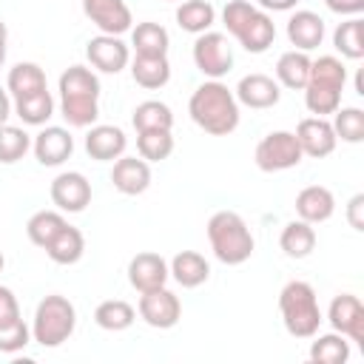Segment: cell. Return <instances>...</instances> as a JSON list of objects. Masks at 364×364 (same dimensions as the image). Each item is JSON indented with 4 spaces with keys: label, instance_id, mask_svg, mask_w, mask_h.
I'll list each match as a JSON object with an SVG mask.
<instances>
[{
    "label": "cell",
    "instance_id": "obj_1",
    "mask_svg": "<svg viewBox=\"0 0 364 364\" xmlns=\"http://www.w3.org/2000/svg\"><path fill=\"white\" fill-rule=\"evenodd\" d=\"M60 114L71 128H91L100 117V77L88 65H68L57 82Z\"/></svg>",
    "mask_w": 364,
    "mask_h": 364
},
{
    "label": "cell",
    "instance_id": "obj_2",
    "mask_svg": "<svg viewBox=\"0 0 364 364\" xmlns=\"http://www.w3.org/2000/svg\"><path fill=\"white\" fill-rule=\"evenodd\" d=\"M188 114L210 136H228L239 125V102L222 80L202 82L188 100Z\"/></svg>",
    "mask_w": 364,
    "mask_h": 364
},
{
    "label": "cell",
    "instance_id": "obj_3",
    "mask_svg": "<svg viewBox=\"0 0 364 364\" xmlns=\"http://www.w3.org/2000/svg\"><path fill=\"white\" fill-rule=\"evenodd\" d=\"M222 23L228 34H233L239 46L250 54H264L276 40L273 17L247 0H228L222 9Z\"/></svg>",
    "mask_w": 364,
    "mask_h": 364
},
{
    "label": "cell",
    "instance_id": "obj_4",
    "mask_svg": "<svg viewBox=\"0 0 364 364\" xmlns=\"http://www.w3.org/2000/svg\"><path fill=\"white\" fill-rule=\"evenodd\" d=\"M208 242L222 264H245L253 256V233L236 210H216L208 219Z\"/></svg>",
    "mask_w": 364,
    "mask_h": 364
},
{
    "label": "cell",
    "instance_id": "obj_5",
    "mask_svg": "<svg viewBox=\"0 0 364 364\" xmlns=\"http://www.w3.org/2000/svg\"><path fill=\"white\" fill-rule=\"evenodd\" d=\"M279 313H282L284 330L293 338H313L318 333L321 321H324L313 284H307L301 279H293V282H287L282 287V293H279Z\"/></svg>",
    "mask_w": 364,
    "mask_h": 364
},
{
    "label": "cell",
    "instance_id": "obj_6",
    "mask_svg": "<svg viewBox=\"0 0 364 364\" xmlns=\"http://www.w3.org/2000/svg\"><path fill=\"white\" fill-rule=\"evenodd\" d=\"M74 327H77V310H74V304L65 296L51 293L34 310L31 341H37L40 347H60L63 341L71 338Z\"/></svg>",
    "mask_w": 364,
    "mask_h": 364
},
{
    "label": "cell",
    "instance_id": "obj_7",
    "mask_svg": "<svg viewBox=\"0 0 364 364\" xmlns=\"http://www.w3.org/2000/svg\"><path fill=\"white\" fill-rule=\"evenodd\" d=\"M301 156L304 154H301L293 131H270L267 136L259 139V145L253 151L256 168L264 171V173L290 171V168H296L301 162Z\"/></svg>",
    "mask_w": 364,
    "mask_h": 364
},
{
    "label": "cell",
    "instance_id": "obj_8",
    "mask_svg": "<svg viewBox=\"0 0 364 364\" xmlns=\"http://www.w3.org/2000/svg\"><path fill=\"white\" fill-rule=\"evenodd\" d=\"M193 65L210 77V80H222L230 68H233V46L225 34L219 31H202L193 40Z\"/></svg>",
    "mask_w": 364,
    "mask_h": 364
},
{
    "label": "cell",
    "instance_id": "obj_9",
    "mask_svg": "<svg viewBox=\"0 0 364 364\" xmlns=\"http://www.w3.org/2000/svg\"><path fill=\"white\" fill-rule=\"evenodd\" d=\"M136 313H139V318L148 327H154V330H171L182 318V301H179V296L173 290L156 287V290L139 293Z\"/></svg>",
    "mask_w": 364,
    "mask_h": 364
},
{
    "label": "cell",
    "instance_id": "obj_10",
    "mask_svg": "<svg viewBox=\"0 0 364 364\" xmlns=\"http://www.w3.org/2000/svg\"><path fill=\"white\" fill-rule=\"evenodd\" d=\"M51 202L63 213H82L91 205V182L80 171H63L51 179Z\"/></svg>",
    "mask_w": 364,
    "mask_h": 364
},
{
    "label": "cell",
    "instance_id": "obj_11",
    "mask_svg": "<svg viewBox=\"0 0 364 364\" xmlns=\"http://www.w3.org/2000/svg\"><path fill=\"white\" fill-rule=\"evenodd\" d=\"M31 151H34V159L40 165L57 168L65 159H71V154H74V136L63 125H43L34 134V139H31Z\"/></svg>",
    "mask_w": 364,
    "mask_h": 364
},
{
    "label": "cell",
    "instance_id": "obj_12",
    "mask_svg": "<svg viewBox=\"0 0 364 364\" xmlns=\"http://www.w3.org/2000/svg\"><path fill=\"white\" fill-rule=\"evenodd\" d=\"M327 321L336 333L347 336L350 341L355 344H364V304L358 296L353 293H338L333 301H330V310H327Z\"/></svg>",
    "mask_w": 364,
    "mask_h": 364
},
{
    "label": "cell",
    "instance_id": "obj_13",
    "mask_svg": "<svg viewBox=\"0 0 364 364\" xmlns=\"http://www.w3.org/2000/svg\"><path fill=\"white\" fill-rule=\"evenodd\" d=\"M82 14L100 28V34L122 37L134 26V17L125 0H82Z\"/></svg>",
    "mask_w": 364,
    "mask_h": 364
},
{
    "label": "cell",
    "instance_id": "obj_14",
    "mask_svg": "<svg viewBox=\"0 0 364 364\" xmlns=\"http://www.w3.org/2000/svg\"><path fill=\"white\" fill-rule=\"evenodd\" d=\"M296 142L301 148L304 156H313V159H324L336 151V131H333V122L327 117H304L299 125H296Z\"/></svg>",
    "mask_w": 364,
    "mask_h": 364
},
{
    "label": "cell",
    "instance_id": "obj_15",
    "mask_svg": "<svg viewBox=\"0 0 364 364\" xmlns=\"http://www.w3.org/2000/svg\"><path fill=\"white\" fill-rule=\"evenodd\" d=\"M85 57L91 68L102 74H119L131 63V48L114 34H97L85 43Z\"/></svg>",
    "mask_w": 364,
    "mask_h": 364
},
{
    "label": "cell",
    "instance_id": "obj_16",
    "mask_svg": "<svg viewBox=\"0 0 364 364\" xmlns=\"http://www.w3.org/2000/svg\"><path fill=\"white\" fill-rule=\"evenodd\" d=\"M171 270H168V262L159 256V253H151V250H142L136 253L131 262H128V282L136 293H148V290H156V287H165Z\"/></svg>",
    "mask_w": 364,
    "mask_h": 364
},
{
    "label": "cell",
    "instance_id": "obj_17",
    "mask_svg": "<svg viewBox=\"0 0 364 364\" xmlns=\"http://www.w3.org/2000/svg\"><path fill=\"white\" fill-rule=\"evenodd\" d=\"M233 97H236L239 105H247L253 111H264V108H273L282 100V88L267 74H245L239 80Z\"/></svg>",
    "mask_w": 364,
    "mask_h": 364
},
{
    "label": "cell",
    "instance_id": "obj_18",
    "mask_svg": "<svg viewBox=\"0 0 364 364\" xmlns=\"http://www.w3.org/2000/svg\"><path fill=\"white\" fill-rule=\"evenodd\" d=\"M111 182L119 193L125 196H139L148 191L151 185V165L142 159V156H119L114 159V168H111Z\"/></svg>",
    "mask_w": 364,
    "mask_h": 364
},
{
    "label": "cell",
    "instance_id": "obj_19",
    "mask_svg": "<svg viewBox=\"0 0 364 364\" xmlns=\"http://www.w3.org/2000/svg\"><path fill=\"white\" fill-rule=\"evenodd\" d=\"M128 136L117 125H91L85 134V154L97 162H114L125 154Z\"/></svg>",
    "mask_w": 364,
    "mask_h": 364
},
{
    "label": "cell",
    "instance_id": "obj_20",
    "mask_svg": "<svg viewBox=\"0 0 364 364\" xmlns=\"http://www.w3.org/2000/svg\"><path fill=\"white\" fill-rule=\"evenodd\" d=\"M287 40L296 51H313L321 46L324 40V20L310 11V9H301V11H293L290 20H287Z\"/></svg>",
    "mask_w": 364,
    "mask_h": 364
},
{
    "label": "cell",
    "instance_id": "obj_21",
    "mask_svg": "<svg viewBox=\"0 0 364 364\" xmlns=\"http://www.w3.org/2000/svg\"><path fill=\"white\" fill-rule=\"evenodd\" d=\"M296 213L310 225H321L336 213V196L324 185H307L296 193Z\"/></svg>",
    "mask_w": 364,
    "mask_h": 364
},
{
    "label": "cell",
    "instance_id": "obj_22",
    "mask_svg": "<svg viewBox=\"0 0 364 364\" xmlns=\"http://www.w3.org/2000/svg\"><path fill=\"white\" fill-rule=\"evenodd\" d=\"M168 270H171L173 282H176L179 287H188V290L205 284L208 276H210L208 259H205L202 253H196V250H179V253L171 259Z\"/></svg>",
    "mask_w": 364,
    "mask_h": 364
},
{
    "label": "cell",
    "instance_id": "obj_23",
    "mask_svg": "<svg viewBox=\"0 0 364 364\" xmlns=\"http://www.w3.org/2000/svg\"><path fill=\"white\" fill-rule=\"evenodd\" d=\"M46 88H48L46 71L37 63H17V65L9 68L6 91H9L11 100H23V97H31V94L46 91Z\"/></svg>",
    "mask_w": 364,
    "mask_h": 364
},
{
    "label": "cell",
    "instance_id": "obj_24",
    "mask_svg": "<svg viewBox=\"0 0 364 364\" xmlns=\"http://www.w3.org/2000/svg\"><path fill=\"white\" fill-rule=\"evenodd\" d=\"M131 46L142 57H168L171 37H168V28L165 26L145 20V23L131 26Z\"/></svg>",
    "mask_w": 364,
    "mask_h": 364
},
{
    "label": "cell",
    "instance_id": "obj_25",
    "mask_svg": "<svg viewBox=\"0 0 364 364\" xmlns=\"http://www.w3.org/2000/svg\"><path fill=\"white\" fill-rule=\"evenodd\" d=\"M310 63L313 60L307 57V51H296V48L284 51L276 60V82L290 91H301L310 80Z\"/></svg>",
    "mask_w": 364,
    "mask_h": 364
},
{
    "label": "cell",
    "instance_id": "obj_26",
    "mask_svg": "<svg viewBox=\"0 0 364 364\" xmlns=\"http://www.w3.org/2000/svg\"><path fill=\"white\" fill-rule=\"evenodd\" d=\"M279 247L284 256L290 259H304L316 250V230L310 222L304 219H293L282 228V236H279Z\"/></svg>",
    "mask_w": 364,
    "mask_h": 364
},
{
    "label": "cell",
    "instance_id": "obj_27",
    "mask_svg": "<svg viewBox=\"0 0 364 364\" xmlns=\"http://www.w3.org/2000/svg\"><path fill=\"white\" fill-rule=\"evenodd\" d=\"M131 77L139 88H148V91L165 88L168 80H171V63H168V57H142V54H136L131 60Z\"/></svg>",
    "mask_w": 364,
    "mask_h": 364
},
{
    "label": "cell",
    "instance_id": "obj_28",
    "mask_svg": "<svg viewBox=\"0 0 364 364\" xmlns=\"http://www.w3.org/2000/svg\"><path fill=\"white\" fill-rule=\"evenodd\" d=\"M43 250L54 264H77L85 253V239L74 225H65Z\"/></svg>",
    "mask_w": 364,
    "mask_h": 364
},
{
    "label": "cell",
    "instance_id": "obj_29",
    "mask_svg": "<svg viewBox=\"0 0 364 364\" xmlns=\"http://www.w3.org/2000/svg\"><path fill=\"white\" fill-rule=\"evenodd\" d=\"M176 23L188 34L210 31V26L216 23V9L208 0H182L176 9Z\"/></svg>",
    "mask_w": 364,
    "mask_h": 364
},
{
    "label": "cell",
    "instance_id": "obj_30",
    "mask_svg": "<svg viewBox=\"0 0 364 364\" xmlns=\"http://www.w3.org/2000/svg\"><path fill=\"white\" fill-rule=\"evenodd\" d=\"M333 46L344 60H361L364 57V20L350 17L338 23L333 31Z\"/></svg>",
    "mask_w": 364,
    "mask_h": 364
},
{
    "label": "cell",
    "instance_id": "obj_31",
    "mask_svg": "<svg viewBox=\"0 0 364 364\" xmlns=\"http://www.w3.org/2000/svg\"><path fill=\"white\" fill-rule=\"evenodd\" d=\"M94 321H97V327H102L108 333H119V330H128L136 321V310L122 299H108V301L97 304Z\"/></svg>",
    "mask_w": 364,
    "mask_h": 364
},
{
    "label": "cell",
    "instance_id": "obj_32",
    "mask_svg": "<svg viewBox=\"0 0 364 364\" xmlns=\"http://www.w3.org/2000/svg\"><path fill=\"white\" fill-rule=\"evenodd\" d=\"M14 114L23 119V125L43 128V125L54 117V97H51V91L46 88V91H40V94L14 100Z\"/></svg>",
    "mask_w": 364,
    "mask_h": 364
},
{
    "label": "cell",
    "instance_id": "obj_33",
    "mask_svg": "<svg viewBox=\"0 0 364 364\" xmlns=\"http://www.w3.org/2000/svg\"><path fill=\"white\" fill-rule=\"evenodd\" d=\"M65 225H68V222H65L63 210H37V213H31V219L26 222V236H28L31 245L46 247Z\"/></svg>",
    "mask_w": 364,
    "mask_h": 364
},
{
    "label": "cell",
    "instance_id": "obj_34",
    "mask_svg": "<svg viewBox=\"0 0 364 364\" xmlns=\"http://www.w3.org/2000/svg\"><path fill=\"white\" fill-rule=\"evenodd\" d=\"M316 341L310 344V361L318 364H344L350 358V338L341 333H324V336H313Z\"/></svg>",
    "mask_w": 364,
    "mask_h": 364
},
{
    "label": "cell",
    "instance_id": "obj_35",
    "mask_svg": "<svg viewBox=\"0 0 364 364\" xmlns=\"http://www.w3.org/2000/svg\"><path fill=\"white\" fill-rule=\"evenodd\" d=\"M301 91H304V105L313 117H327V114H336L341 108V91L333 85L307 80V85Z\"/></svg>",
    "mask_w": 364,
    "mask_h": 364
},
{
    "label": "cell",
    "instance_id": "obj_36",
    "mask_svg": "<svg viewBox=\"0 0 364 364\" xmlns=\"http://www.w3.org/2000/svg\"><path fill=\"white\" fill-rule=\"evenodd\" d=\"M134 128L136 131H151V128H162V131H171L173 128V111L159 102V100H145L134 108V117H131Z\"/></svg>",
    "mask_w": 364,
    "mask_h": 364
},
{
    "label": "cell",
    "instance_id": "obj_37",
    "mask_svg": "<svg viewBox=\"0 0 364 364\" xmlns=\"http://www.w3.org/2000/svg\"><path fill=\"white\" fill-rule=\"evenodd\" d=\"M136 151L145 162H162L173 154V136L171 131H162V128L136 131Z\"/></svg>",
    "mask_w": 364,
    "mask_h": 364
},
{
    "label": "cell",
    "instance_id": "obj_38",
    "mask_svg": "<svg viewBox=\"0 0 364 364\" xmlns=\"http://www.w3.org/2000/svg\"><path fill=\"white\" fill-rule=\"evenodd\" d=\"M28 151H31V136L26 134V128L9 125V122L0 125V162L3 165L20 162Z\"/></svg>",
    "mask_w": 364,
    "mask_h": 364
},
{
    "label": "cell",
    "instance_id": "obj_39",
    "mask_svg": "<svg viewBox=\"0 0 364 364\" xmlns=\"http://www.w3.org/2000/svg\"><path fill=\"white\" fill-rule=\"evenodd\" d=\"M333 131H336V139L350 142V145H358L364 139V111L355 108V105L338 108L333 114Z\"/></svg>",
    "mask_w": 364,
    "mask_h": 364
},
{
    "label": "cell",
    "instance_id": "obj_40",
    "mask_svg": "<svg viewBox=\"0 0 364 364\" xmlns=\"http://www.w3.org/2000/svg\"><path fill=\"white\" fill-rule=\"evenodd\" d=\"M310 80L344 91V85H347V65L338 57H333V54H321L318 60L310 63Z\"/></svg>",
    "mask_w": 364,
    "mask_h": 364
},
{
    "label": "cell",
    "instance_id": "obj_41",
    "mask_svg": "<svg viewBox=\"0 0 364 364\" xmlns=\"http://www.w3.org/2000/svg\"><path fill=\"white\" fill-rule=\"evenodd\" d=\"M28 341H31V327L23 321V316L9 324H0V353H9V355L20 353L28 347Z\"/></svg>",
    "mask_w": 364,
    "mask_h": 364
},
{
    "label": "cell",
    "instance_id": "obj_42",
    "mask_svg": "<svg viewBox=\"0 0 364 364\" xmlns=\"http://www.w3.org/2000/svg\"><path fill=\"white\" fill-rule=\"evenodd\" d=\"M20 318V304H17V296L11 293V287H3L0 284V324H9Z\"/></svg>",
    "mask_w": 364,
    "mask_h": 364
},
{
    "label": "cell",
    "instance_id": "obj_43",
    "mask_svg": "<svg viewBox=\"0 0 364 364\" xmlns=\"http://www.w3.org/2000/svg\"><path fill=\"white\" fill-rule=\"evenodd\" d=\"M347 222L353 230H364V193H355L350 202H347Z\"/></svg>",
    "mask_w": 364,
    "mask_h": 364
},
{
    "label": "cell",
    "instance_id": "obj_44",
    "mask_svg": "<svg viewBox=\"0 0 364 364\" xmlns=\"http://www.w3.org/2000/svg\"><path fill=\"white\" fill-rule=\"evenodd\" d=\"M324 6L336 14H350V17H358L364 11V0H324Z\"/></svg>",
    "mask_w": 364,
    "mask_h": 364
},
{
    "label": "cell",
    "instance_id": "obj_45",
    "mask_svg": "<svg viewBox=\"0 0 364 364\" xmlns=\"http://www.w3.org/2000/svg\"><path fill=\"white\" fill-rule=\"evenodd\" d=\"M296 3L299 0H256V6L262 11H290V9H296Z\"/></svg>",
    "mask_w": 364,
    "mask_h": 364
},
{
    "label": "cell",
    "instance_id": "obj_46",
    "mask_svg": "<svg viewBox=\"0 0 364 364\" xmlns=\"http://www.w3.org/2000/svg\"><path fill=\"white\" fill-rule=\"evenodd\" d=\"M11 114H14V102H11L9 91H6L3 85H0V125H6Z\"/></svg>",
    "mask_w": 364,
    "mask_h": 364
},
{
    "label": "cell",
    "instance_id": "obj_47",
    "mask_svg": "<svg viewBox=\"0 0 364 364\" xmlns=\"http://www.w3.org/2000/svg\"><path fill=\"white\" fill-rule=\"evenodd\" d=\"M6 51H9V28H6V23L0 20V68H3V63H6Z\"/></svg>",
    "mask_w": 364,
    "mask_h": 364
},
{
    "label": "cell",
    "instance_id": "obj_48",
    "mask_svg": "<svg viewBox=\"0 0 364 364\" xmlns=\"http://www.w3.org/2000/svg\"><path fill=\"white\" fill-rule=\"evenodd\" d=\"M3 264H6V259H3V253H0V273H3Z\"/></svg>",
    "mask_w": 364,
    "mask_h": 364
},
{
    "label": "cell",
    "instance_id": "obj_49",
    "mask_svg": "<svg viewBox=\"0 0 364 364\" xmlns=\"http://www.w3.org/2000/svg\"><path fill=\"white\" fill-rule=\"evenodd\" d=\"M168 3H182V0H168Z\"/></svg>",
    "mask_w": 364,
    "mask_h": 364
}]
</instances>
